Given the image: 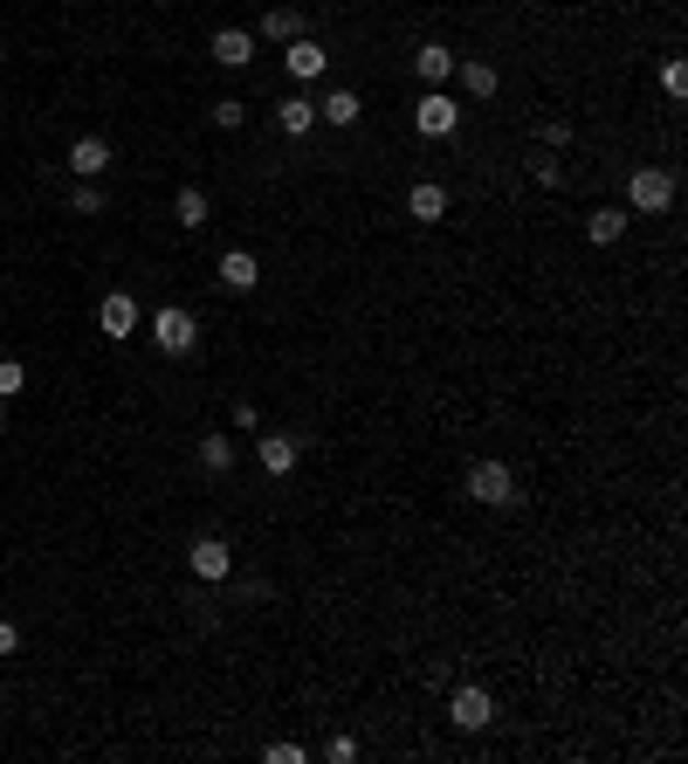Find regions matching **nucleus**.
Segmentation results:
<instances>
[{"label": "nucleus", "instance_id": "29", "mask_svg": "<svg viewBox=\"0 0 688 764\" xmlns=\"http://www.w3.org/2000/svg\"><path fill=\"white\" fill-rule=\"evenodd\" d=\"M324 757H330V764H351V757H359V744H351V737H330Z\"/></svg>", "mask_w": 688, "mask_h": 764}, {"label": "nucleus", "instance_id": "19", "mask_svg": "<svg viewBox=\"0 0 688 764\" xmlns=\"http://www.w3.org/2000/svg\"><path fill=\"white\" fill-rule=\"evenodd\" d=\"M172 221H180L187 235H193V227H207V187H180V193H172Z\"/></svg>", "mask_w": 688, "mask_h": 764}, {"label": "nucleus", "instance_id": "17", "mask_svg": "<svg viewBox=\"0 0 688 764\" xmlns=\"http://www.w3.org/2000/svg\"><path fill=\"white\" fill-rule=\"evenodd\" d=\"M359 90H324V104H317V117L324 124H338V132H351V124H359Z\"/></svg>", "mask_w": 688, "mask_h": 764}, {"label": "nucleus", "instance_id": "20", "mask_svg": "<svg viewBox=\"0 0 688 764\" xmlns=\"http://www.w3.org/2000/svg\"><path fill=\"white\" fill-rule=\"evenodd\" d=\"M303 35V8H269L262 14V42H296Z\"/></svg>", "mask_w": 688, "mask_h": 764}, {"label": "nucleus", "instance_id": "16", "mask_svg": "<svg viewBox=\"0 0 688 764\" xmlns=\"http://www.w3.org/2000/svg\"><path fill=\"white\" fill-rule=\"evenodd\" d=\"M275 124H283L290 138H311L317 132V104L311 97H283V104H275Z\"/></svg>", "mask_w": 688, "mask_h": 764}, {"label": "nucleus", "instance_id": "4", "mask_svg": "<svg viewBox=\"0 0 688 764\" xmlns=\"http://www.w3.org/2000/svg\"><path fill=\"white\" fill-rule=\"evenodd\" d=\"M138 324H145V311H138V296H132V290H111L104 303H97V330H104L111 345L138 338Z\"/></svg>", "mask_w": 688, "mask_h": 764}, {"label": "nucleus", "instance_id": "6", "mask_svg": "<svg viewBox=\"0 0 688 764\" xmlns=\"http://www.w3.org/2000/svg\"><path fill=\"white\" fill-rule=\"evenodd\" d=\"M454 124H462V104H454L448 90H427L414 104V132L420 138H454Z\"/></svg>", "mask_w": 688, "mask_h": 764}, {"label": "nucleus", "instance_id": "23", "mask_svg": "<svg viewBox=\"0 0 688 764\" xmlns=\"http://www.w3.org/2000/svg\"><path fill=\"white\" fill-rule=\"evenodd\" d=\"M69 214H104V187H97V180H83V187L69 193Z\"/></svg>", "mask_w": 688, "mask_h": 764}, {"label": "nucleus", "instance_id": "30", "mask_svg": "<svg viewBox=\"0 0 688 764\" xmlns=\"http://www.w3.org/2000/svg\"><path fill=\"white\" fill-rule=\"evenodd\" d=\"M14 648H21V627H14V620H0V654H14Z\"/></svg>", "mask_w": 688, "mask_h": 764}, {"label": "nucleus", "instance_id": "12", "mask_svg": "<svg viewBox=\"0 0 688 764\" xmlns=\"http://www.w3.org/2000/svg\"><path fill=\"white\" fill-rule=\"evenodd\" d=\"M454 76H462V90L475 97V104H489V97L503 90V69H496V63H482V56H469V63H454Z\"/></svg>", "mask_w": 688, "mask_h": 764}, {"label": "nucleus", "instance_id": "22", "mask_svg": "<svg viewBox=\"0 0 688 764\" xmlns=\"http://www.w3.org/2000/svg\"><path fill=\"white\" fill-rule=\"evenodd\" d=\"M207 117L221 124V132H241V124H248V104H241V97H214Z\"/></svg>", "mask_w": 688, "mask_h": 764}, {"label": "nucleus", "instance_id": "24", "mask_svg": "<svg viewBox=\"0 0 688 764\" xmlns=\"http://www.w3.org/2000/svg\"><path fill=\"white\" fill-rule=\"evenodd\" d=\"M21 386H29V366H21V359H0V400H14Z\"/></svg>", "mask_w": 688, "mask_h": 764}, {"label": "nucleus", "instance_id": "2", "mask_svg": "<svg viewBox=\"0 0 688 764\" xmlns=\"http://www.w3.org/2000/svg\"><path fill=\"white\" fill-rule=\"evenodd\" d=\"M151 345H159L166 359H187V351L200 345V317L180 311V303H159V311H151Z\"/></svg>", "mask_w": 688, "mask_h": 764}, {"label": "nucleus", "instance_id": "28", "mask_svg": "<svg viewBox=\"0 0 688 764\" xmlns=\"http://www.w3.org/2000/svg\"><path fill=\"white\" fill-rule=\"evenodd\" d=\"M544 145H551V151H565V145H572V124H565V117H551V124H544Z\"/></svg>", "mask_w": 688, "mask_h": 764}, {"label": "nucleus", "instance_id": "1", "mask_svg": "<svg viewBox=\"0 0 688 764\" xmlns=\"http://www.w3.org/2000/svg\"><path fill=\"white\" fill-rule=\"evenodd\" d=\"M675 207V172L668 166H633L627 180V214H668Z\"/></svg>", "mask_w": 688, "mask_h": 764}, {"label": "nucleus", "instance_id": "18", "mask_svg": "<svg viewBox=\"0 0 688 764\" xmlns=\"http://www.w3.org/2000/svg\"><path fill=\"white\" fill-rule=\"evenodd\" d=\"M627 207H593V221H585V235H593V248H613L620 235H627Z\"/></svg>", "mask_w": 688, "mask_h": 764}, {"label": "nucleus", "instance_id": "14", "mask_svg": "<svg viewBox=\"0 0 688 764\" xmlns=\"http://www.w3.org/2000/svg\"><path fill=\"white\" fill-rule=\"evenodd\" d=\"M104 166H111V145L104 138H76L69 145V172H76V180H104Z\"/></svg>", "mask_w": 688, "mask_h": 764}, {"label": "nucleus", "instance_id": "5", "mask_svg": "<svg viewBox=\"0 0 688 764\" xmlns=\"http://www.w3.org/2000/svg\"><path fill=\"white\" fill-rule=\"evenodd\" d=\"M448 723L454 730H489L496 723V696L482 689V682H462V689L448 696Z\"/></svg>", "mask_w": 688, "mask_h": 764}, {"label": "nucleus", "instance_id": "21", "mask_svg": "<svg viewBox=\"0 0 688 764\" xmlns=\"http://www.w3.org/2000/svg\"><path fill=\"white\" fill-rule=\"evenodd\" d=\"M200 469H207V475H227V469H235V441H227V435H207V441H200Z\"/></svg>", "mask_w": 688, "mask_h": 764}, {"label": "nucleus", "instance_id": "25", "mask_svg": "<svg viewBox=\"0 0 688 764\" xmlns=\"http://www.w3.org/2000/svg\"><path fill=\"white\" fill-rule=\"evenodd\" d=\"M661 90L681 104V97H688V63H668V69H661Z\"/></svg>", "mask_w": 688, "mask_h": 764}, {"label": "nucleus", "instance_id": "8", "mask_svg": "<svg viewBox=\"0 0 688 764\" xmlns=\"http://www.w3.org/2000/svg\"><path fill=\"white\" fill-rule=\"evenodd\" d=\"M283 69L296 76V83H317V76L330 69V48H324L317 35H296V42H290V56H283Z\"/></svg>", "mask_w": 688, "mask_h": 764}, {"label": "nucleus", "instance_id": "13", "mask_svg": "<svg viewBox=\"0 0 688 764\" xmlns=\"http://www.w3.org/2000/svg\"><path fill=\"white\" fill-rule=\"evenodd\" d=\"M255 454H262V475H275V482H283L290 469H296V435H262V441H255Z\"/></svg>", "mask_w": 688, "mask_h": 764}, {"label": "nucleus", "instance_id": "3", "mask_svg": "<svg viewBox=\"0 0 688 764\" xmlns=\"http://www.w3.org/2000/svg\"><path fill=\"white\" fill-rule=\"evenodd\" d=\"M469 496L482 509H503L517 503V475H509V462H496V454H482V462H469Z\"/></svg>", "mask_w": 688, "mask_h": 764}, {"label": "nucleus", "instance_id": "15", "mask_svg": "<svg viewBox=\"0 0 688 764\" xmlns=\"http://www.w3.org/2000/svg\"><path fill=\"white\" fill-rule=\"evenodd\" d=\"M406 214H414V221H441L448 214V187L441 180H414V187H406Z\"/></svg>", "mask_w": 688, "mask_h": 764}, {"label": "nucleus", "instance_id": "32", "mask_svg": "<svg viewBox=\"0 0 688 764\" xmlns=\"http://www.w3.org/2000/svg\"><path fill=\"white\" fill-rule=\"evenodd\" d=\"M0 69H8V48H0Z\"/></svg>", "mask_w": 688, "mask_h": 764}, {"label": "nucleus", "instance_id": "9", "mask_svg": "<svg viewBox=\"0 0 688 764\" xmlns=\"http://www.w3.org/2000/svg\"><path fill=\"white\" fill-rule=\"evenodd\" d=\"M214 276H221V290H235V296H248V290H262V262H255V255H248V248H227Z\"/></svg>", "mask_w": 688, "mask_h": 764}, {"label": "nucleus", "instance_id": "31", "mask_svg": "<svg viewBox=\"0 0 688 764\" xmlns=\"http://www.w3.org/2000/svg\"><path fill=\"white\" fill-rule=\"evenodd\" d=\"M0 427H8V400H0Z\"/></svg>", "mask_w": 688, "mask_h": 764}, {"label": "nucleus", "instance_id": "26", "mask_svg": "<svg viewBox=\"0 0 688 764\" xmlns=\"http://www.w3.org/2000/svg\"><path fill=\"white\" fill-rule=\"evenodd\" d=\"M262 757H269V764H303L311 751H303V744H262Z\"/></svg>", "mask_w": 688, "mask_h": 764}, {"label": "nucleus", "instance_id": "27", "mask_svg": "<svg viewBox=\"0 0 688 764\" xmlns=\"http://www.w3.org/2000/svg\"><path fill=\"white\" fill-rule=\"evenodd\" d=\"M530 172H538V187H565V166H557V159H551V151H544V159H538V166H530Z\"/></svg>", "mask_w": 688, "mask_h": 764}, {"label": "nucleus", "instance_id": "7", "mask_svg": "<svg viewBox=\"0 0 688 764\" xmlns=\"http://www.w3.org/2000/svg\"><path fill=\"white\" fill-rule=\"evenodd\" d=\"M187 565H193L200 585H227V578H235V551H227V538H193Z\"/></svg>", "mask_w": 688, "mask_h": 764}, {"label": "nucleus", "instance_id": "10", "mask_svg": "<svg viewBox=\"0 0 688 764\" xmlns=\"http://www.w3.org/2000/svg\"><path fill=\"white\" fill-rule=\"evenodd\" d=\"M255 48H262V42H255L248 29H221V35L207 42V56H214L221 69H248V63H255Z\"/></svg>", "mask_w": 688, "mask_h": 764}, {"label": "nucleus", "instance_id": "11", "mask_svg": "<svg viewBox=\"0 0 688 764\" xmlns=\"http://www.w3.org/2000/svg\"><path fill=\"white\" fill-rule=\"evenodd\" d=\"M454 63H462V56H454V48H441V42H420V48H414V76H420L427 90H441L448 76H454Z\"/></svg>", "mask_w": 688, "mask_h": 764}]
</instances>
